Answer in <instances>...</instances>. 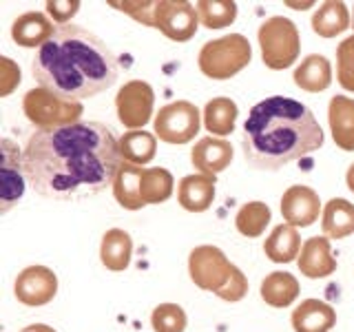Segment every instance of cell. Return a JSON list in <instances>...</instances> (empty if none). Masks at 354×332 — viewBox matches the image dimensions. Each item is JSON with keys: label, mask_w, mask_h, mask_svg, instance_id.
<instances>
[{"label": "cell", "mask_w": 354, "mask_h": 332, "mask_svg": "<svg viewBox=\"0 0 354 332\" xmlns=\"http://www.w3.org/2000/svg\"><path fill=\"white\" fill-rule=\"evenodd\" d=\"M142 173L144 169L136 164L122 162L120 171L113 180V197L118 204L127 210H140L144 206L142 202Z\"/></svg>", "instance_id": "cell-23"}, {"label": "cell", "mask_w": 354, "mask_h": 332, "mask_svg": "<svg viewBox=\"0 0 354 332\" xmlns=\"http://www.w3.org/2000/svg\"><path fill=\"white\" fill-rule=\"evenodd\" d=\"M199 27L197 9L184 0H158L155 5V29H160L169 40H191Z\"/></svg>", "instance_id": "cell-10"}, {"label": "cell", "mask_w": 354, "mask_h": 332, "mask_svg": "<svg viewBox=\"0 0 354 332\" xmlns=\"http://www.w3.org/2000/svg\"><path fill=\"white\" fill-rule=\"evenodd\" d=\"M350 27H352L350 9L343 3H337V0H328V3L319 5V9L313 16V29L321 38H335Z\"/></svg>", "instance_id": "cell-24"}, {"label": "cell", "mask_w": 354, "mask_h": 332, "mask_svg": "<svg viewBox=\"0 0 354 332\" xmlns=\"http://www.w3.org/2000/svg\"><path fill=\"white\" fill-rule=\"evenodd\" d=\"M133 255V239L127 230L111 228L104 232L102 243H100V259L109 270L122 273L129 268Z\"/></svg>", "instance_id": "cell-22"}, {"label": "cell", "mask_w": 354, "mask_h": 332, "mask_svg": "<svg viewBox=\"0 0 354 332\" xmlns=\"http://www.w3.org/2000/svg\"><path fill=\"white\" fill-rule=\"evenodd\" d=\"M270 208L263 202L243 204L235 215V226L243 237H261L266 226L270 224Z\"/></svg>", "instance_id": "cell-31"}, {"label": "cell", "mask_w": 354, "mask_h": 332, "mask_svg": "<svg viewBox=\"0 0 354 332\" xmlns=\"http://www.w3.org/2000/svg\"><path fill=\"white\" fill-rule=\"evenodd\" d=\"M0 149H3V169H0V210L7 213V210L14 206L18 199L25 195V166H22V153L18 149L16 142L3 140L0 142Z\"/></svg>", "instance_id": "cell-12"}, {"label": "cell", "mask_w": 354, "mask_h": 332, "mask_svg": "<svg viewBox=\"0 0 354 332\" xmlns=\"http://www.w3.org/2000/svg\"><path fill=\"white\" fill-rule=\"evenodd\" d=\"M352 27H354V11H352Z\"/></svg>", "instance_id": "cell-39"}, {"label": "cell", "mask_w": 354, "mask_h": 332, "mask_svg": "<svg viewBox=\"0 0 354 332\" xmlns=\"http://www.w3.org/2000/svg\"><path fill=\"white\" fill-rule=\"evenodd\" d=\"M259 47H261V60L272 71L288 69L299 58L301 49V38L299 29L292 20L283 16H272L259 27Z\"/></svg>", "instance_id": "cell-7"}, {"label": "cell", "mask_w": 354, "mask_h": 332, "mask_svg": "<svg viewBox=\"0 0 354 332\" xmlns=\"http://www.w3.org/2000/svg\"><path fill=\"white\" fill-rule=\"evenodd\" d=\"M20 84V69L18 64L3 55L0 58V98H7Z\"/></svg>", "instance_id": "cell-35"}, {"label": "cell", "mask_w": 354, "mask_h": 332, "mask_svg": "<svg viewBox=\"0 0 354 332\" xmlns=\"http://www.w3.org/2000/svg\"><path fill=\"white\" fill-rule=\"evenodd\" d=\"M188 275L197 288L215 293L224 302H241L248 293V279L217 246H197L188 255Z\"/></svg>", "instance_id": "cell-4"}, {"label": "cell", "mask_w": 354, "mask_h": 332, "mask_svg": "<svg viewBox=\"0 0 354 332\" xmlns=\"http://www.w3.org/2000/svg\"><path fill=\"white\" fill-rule=\"evenodd\" d=\"M215 184L217 180L210 175H186L177 186V202L188 213H204L215 199Z\"/></svg>", "instance_id": "cell-17"}, {"label": "cell", "mask_w": 354, "mask_h": 332, "mask_svg": "<svg viewBox=\"0 0 354 332\" xmlns=\"http://www.w3.org/2000/svg\"><path fill=\"white\" fill-rule=\"evenodd\" d=\"M252 60V49L246 36L241 33H228L224 38L208 40L199 51V71L210 80H228L246 69Z\"/></svg>", "instance_id": "cell-5"}, {"label": "cell", "mask_w": 354, "mask_h": 332, "mask_svg": "<svg viewBox=\"0 0 354 332\" xmlns=\"http://www.w3.org/2000/svg\"><path fill=\"white\" fill-rule=\"evenodd\" d=\"M324 147L315 113L297 100L272 95L254 104L243 124L241 149L257 171H279L281 166Z\"/></svg>", "instance_id": "cell-3"}, {"label": "cell", "mask_w": 354, "mask_h": 332, "mask_svg": "<svg viewBox=\"0 0 354 332\" xmlns=\"http://www.w3.org/2000/svg\"><path fill=\"white\" fill-rule=\"evenodd\" d=\"M297 266L308 279H324L337 270V259L332 257L328 237H310L304 241V248L299 252Z\"/></svg>", "instance_id": "cell-15"}, {"label": "cell", "mask_w": 354, "mask_h": 332, "mask_svg": "<svg viewBox=\"0 0 354 332\" xmlns=\"http://www.w3.org/2000/svg\"><path fill=\"white\" fill-rule=\"evenodd\" d=\"M155 138H160L166 144H186L191 142L202 124V116L199 109L193 102L186 100H177L160 109L155 116Z\"/></svg>", "instance_id": "cell-8"}, {"label": "cell", "mask_w": 354, "mask_h": 332, "mask_svg": "<svg viewBox=\"0 0 354 332\" xmlns=\"http://www.w3.org/2000/svg\"><path fill=\"white\" fill-rule=\"evenodd\" d=\"M22 111L36 131H53L77 124L84 113L82 102H66L47 89H31L22 98Z\"/></svg>", "instance_id": "cell-6"}, {"label": "cell", "mask_w": 354, "mask_h": 332, "mask_svg": "<svg viewBox=\"0 0 354 332\" xmlns=\"http://www.w3.org/2000/svg\"><path fill=\"white\" fill-rule=\"evenodd\" d=\"M191 162L202 175L217 177L221 171H226L232 162L230 142H226L224 138H213V136L202 138L191 151Z\"/></svg>", "instance_id": "cell-14"}, {"label": "cell", "mask_w": 354, "mask_h": 332, "mask_svg": "<svg viewBox=\"0 0 354 332\" xmlns=\"http://www.w3.org/2000/svg\"><path fill=\"white\" fill-rule=\"evenodd\" d=\"M324 235L330 239H346L354 232V204L343 197L330 199L324 208V221H321Z\"/></svg>", "instance_id": "cell-25"}, {"label": "cell", "mask_w": 354, "mask_h": 332, "mask_svg": "<svg viewBox=\"0 0 354 332\" xmlns=\"http://www.w3.org/2000/svg\"><path fill=\"white\" fill-rule=\"evenodd\" d=\"M199 22L206 29L230 27L237 18V5L232 0H199L195 5Z\"/></svg>", "instance_id": "cell-29"}, {"label": "cell", "mask_w": 354, "mask_h": 332, "mask_svg": "<svg viewBox=\"0 0 354 332\" xmlns=\"http://www.w3.org/2000/svg\"><path fill=\"white\" fill-rule=\"evenodd\" d=\"M55 293H58V277L47 266H29L16 277L14 295L25 306H47Z\"/></svg>", "instance_id": "cell-11"}, {"label": "cell", "mask_w": 354, "mask_h": 332, "mask_svg": "<svg viewBox=\"0 0 354 332\" xmlns=\"http://www.w3.org/2000/svg\"><path fill=\"white\" fill-rule=\"evenodd\" d=\"M186 313L177 304H160L151 315V326L155 332H184L186 330Z\"/></svg>", "instance_id": "cell-32"}, {"label": "cell", "mask_w": 354, "mask_h": 332, "mask_svg": "<svg viewBox=\"0 0 354 332\" xmlns=\"http://www.w3.org/2000/svg\"><path fill=\"white\" fill-rule=\"evenodd\" d=\"M299 297V282L290 273L274 270L261 282V299L272 308H288Z\"/></svg>", "instance_id": "cell-26"}, {"label": "cell", "mask_w": 354, "mask_h": 332, "mask_svg": "<svg viewBox=\"0 0 354 332\" xmlns=\"http://www.w3.org/2000/svg\"><path fill=\"white\" fill-rule=\"evenodd\" d=\"M332 140L341 151H354V100L335 95L328 104Z\"/></svg>", "instance_id": "cell-19"}, {"label": "cell", "mask_w": 354, "mask_h": 332, "mask_svg": "<svg viewBox=\"0 0 354 332\" xmlns=\"http://www.w3.org/2000/svg\"><path fill=\"white\" fill-rule=\"evenodd\" d=\"M77 9H80L77 0H49L47 3V11L51 20L60 22V27L69 25V20L77 14Z\"/></svg>", "instance_id": "cell-36"}, {"label": "cell", "mask_w": 354, "mask_h": 332, "mask_svg": "<svg viewBox=\"0 0 354 332\" xmlns=\"http://www.w3.org/2000/svg\"><path fill=\"white\" fill-rule=\"evenodd\" d=\"M292 80L308 93H321L332 84V66L326 55L313 53L297 66Z\"/></svg>", "instance_id": "cell-20"}, {"label": "cell", "mask_w": 354, "mask_h": 332, "mask_svg": "<svg viewBox=\"0 0 354 332\" xmlns=\"http://www.w3.org/2000/svg\"><path fill=\"white\" fill-rule=\"evenodd\" d=\"M346 184H348V188L354 193V164L348 169V173H346Z\"/></svg>", "instance_id": "cell-38"}, {"label": "cell", "mask_w": 354, "mask_h": 332, "mask_svg": "<svg viewBox=\"0 0 354 332\" xmlns=\"http://www.w3.org/2000/svg\"><path fill=\"white\" fill-rule=\"evenodd\" d=\"M111 7H115L120 11H124V14H129L133 20L142 22V25L147 27H155V5L158 3H140V0H136V3H131V0H124V3H118V0H109Z\"/></svg>", "instance_id": "cell-34"}, {"label": "cell", "mask_w": 354, "mask_h": 332, "mask_svg": "<svg viewBox=\"0 0 354 332\" xmlns=\"http://www.w3.org/2000/svg\"><path fill=\"white\" fill-rule=\"evenodd\" d=\"M155 151H158V138L149 131H129L120 140V155L122 160L136 166H144L153 162Z\"/></svg>", "instance_id": "cell-28"}, {"label": "cell", "mask_w": 354, "mask_h": 332, "mask_svg": "<svg viewBox=\"0 0 354 332\" xmlns=\"http://www.w3.org/2000/svg\"><path fill=\"white\" fill-rule=\"evenodd\" d=\"M31 73L42 89L66 102H82L115 84L120 62L102 38L69 22L36 51Z\"/></svg>", "instance_id": "cell-2"}, {"label": "cell", "mask_w": 354, "mask_h": 332, "mask_svg": "<svg viewBox=\"0 0 354 332\" xmlns=\"http://www.w3.org/2000/svg\"><path fill=\"white\" fill-rule=\"evenodd\" d=\"M321 199L310 186H290L281 197V215L286 224L295 228H308L319 219Z\"/></svg>", "instance_id": "cell-13"}, {"label": "cell", "mask_w": 354, "mask_h": 332, "mask_svg": "<svg viewBox=\"0 0 354 332\" xmlns=\"http://www.w3.org/2000/svg\"><path fill=\"white\" fill-rule=\"evenodd\" d=\"M58 27H53V22L49 16L40 14V11H27L14 20L11 25V38H14L20 47H44Z\"/></svg>", "instance_id": "cell-16"}, {"label": "cell", "mask_w": 354, "mask_h": 332, "mask_svg": "<svg viewBox=\"0 0 354 332\" xmlns=\"http://www.w3.org/2000/svg\"><path fill=\"white\" fill-rule=\"evenodd\" d=\"M295 332H330L337 324L335 308L319 299H306L290 317Z\"/></svg>", "instance_id": "cell-18"}, {"label": "cell", "mask_w": 354, "mask_h": 332, "mask_svg": "<svg viewBox=\"0 0 354 332\" xmlns=\"http://www.w3.org/2000/svg\"><path fill=\"white\" fill-rule=\"evenodd\" d=\"M239 109L230 98H213L204 109V127L215 138H226L235 131Z\"/></svg>", "instance_id": "cell-27"}, {"label": "cell", "mask_w": 354, "mask_h": 332, "mask_svg": "<svg viewBox=\"0 0 354 332\" xmlns=\"http://www.w3.org/2000/svg\"><path fill=\"white\" fill-rule=\"evenodd\" d=\"M120 140L106 124H77L36 131L22 151L29 186L42 197L71 202L102 193L122 166Z\"/></svg>", "instance_id": "cell-1"}, {"label": "cell", "mask_w": 354, "mask_h": 332, "mask_svg": "<svg viewBox=\"0 0 354 332\" xmlns=\"http://www.w3.org/2000/svg\"><path fill=\"white\" fill-rule=\"evenodd\" d=\"M173 175L166 169H144L142 173V202L149 204H162L173 195Z\"/></svg>", "instance_id": "cell-30"}, {"label": "cell", "mask_w": 354, "mask_h": 332, "mask_svg": "<svg viewBox=\"0 0 354 332\" xmlns=\"http://www.w3.org/2000/svg\"><path fill=\"white\" fill-rule=\"evenodd\" d=\"M337 77L346 91L354 93V36L346 38L337 47Z\"/></svg>", "instance_id": "cell-33"}, {"label": "cell", "mask_w": 354, "mask_h": 332, "mask_svg": "<svg viewBox=\"0 0 354 332\" xmlns=\"http://www.w3.org/2000/svg\"><path fill=\"white\" fill-rule=\"evenodd\" d=\"M20 332H55V330L47 324H31L27 328H22Z\"/></svg>", "instance_id": "cell-37"}, {"label": "cell", "mask_w": 354, "mask_h": 332, "mask_svg": "<svg viewBox=\"0 0 354 332\" xmlns=\"http://www.w3.org/2000/svg\"><path fill=\"white\" fill-rule=\"evenodd\" d=\"M153 104H155V91L144 80L127 82L115 95L118 118L131 131H142V127L153 116Z\"/></svg>", "instance_id": "cell-9"}, {"label": "cell", "mask_w": 354, "mask_h": 332, "mask_svg": "<svg viewBox=\"0 0 354 332\" xmlns=\"http://www.w3.org/2000/svg\"><path fill=\"white\" fill-rule=\"evenodd\" d=\"M301 237L295 226L290 224H279L274 226L270 237L263 241V252L266 257L274 264H290L299 257L301 252Z\"/></svg>", "instance_id": "cell-21"}]
</instances>
